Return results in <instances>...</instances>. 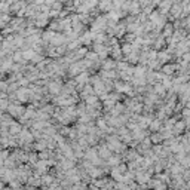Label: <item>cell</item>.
<instances>
[{
    "instance_id": "6da1fadb",
    "label": "cell",
    "mask_w": 190,
    "mask_h": 190,
    "mask_svg": "<svg viewBox=\"0 0 190 190\" xmlns=\"http://www.w3.org/2000/svg\"><path fill=\"white\" fill-rule=\"evenodd\" d=\"M27 181H28V184H30V186H39L42 180H40V178H39V177L36 175V177H30V178H28Z\"/></svg>"
},
{
    "instance_id": "7a4b0ae2",
    "label": "cell",
    "mask_w": 190,
    "mask_h": 190,
    "mask_svg": "<svg viewBox=\"0 0 190 190\" xmlns=\"http://www.w3.org/2000/svg\"><path fill=\"white\" fill-rule=\"evenodd\" d=\"M9 106V100H0V112H6Z\"/></svg>"
},
{
    "instance_id": "3957f363",
    "label": "cell",
    "mask_w": 190,
    "mask_h": 190,
    "mask_svg": "<svg viewBox=\"0 0 190 190\" xmlns=\"http://www.w3.org/2000/svg\"><path fill=\"white\" fill-rule=\"evenodd\" d=\"M37 159H39V156L37 154H34V153H28V162H31V163H37Z\"/></svg>"
},
{
    "instance_id": "277c9868",
    "label": "cell",
    "mask_w": 190,
    "mask_h": 190,
    "mask_svg": "<svg viewBox=\"0 0 190 190\" xmlns=\"http://www.w3.org/2000/svg\"><path fill=\"white\" fill-rule=\"evenodd\" d=\"M12 31H14V30H12V28H11L9 25H6V27H5V28L2 30V31H0V34H2V36H6V34H11V36H12Z\"/></svg>"
},
{
    "instance_id": "5b68a950",
    "label": "cell",
    "mask_w": 190,
    "mask_h": 190,
    "mask_svg": "<svg viewBox=\"0 0 190 190\" xmlns=\"http://www.w3.org/2000/svg\"><path fill=\"white\" fill-rule=\"evenodd\" d=\"M39 157H40V159H43V160H45V159H46V157H48V154H46V153H45V152H42V153H40V154H39Z\"/></svg>"
}]
</instances>
